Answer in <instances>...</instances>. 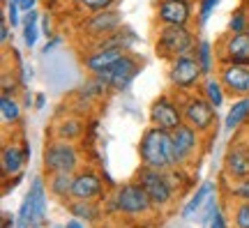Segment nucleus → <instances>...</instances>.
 I'll use <instances>...</instances> for the list:
<instances>
[{"instance_id": "nucleus-43", "label": "nucleus", "mask_w": 249, "mask_h": 228, "mask_svg": "<svg viewBox=\"0 0 249 228\" xmlns=\"http://www.w3.org/2000/svg\"><path fill=\"white\" fill-rule=\"evenodd\" d=\"M55 44H58V39H51V42H46V46H44V53H49V51H51V49H53Z\"/></svg>"}, {"instance_id": "nucleus-25", "label": "nucleus", "mask_w": 249, "mask_h": 228, "mask_svg": "<svg viewBox=\"0 0 249 228\" xmlns=\"http://www.w3.org/2000/svg\"><path fill=\"white\" fill-rule=\"evenodd\" d=\"M203 97L214 106V108H219L224 104V86L222 81H214L213 76L203 83Z\"/></svg>"}, {"instance_id": "nucleus-28", "label": "nucleus", "mask_w": 249, "mask_h": 228, "mask_svg": "<svg viewBox=\"0 0 249 228\" xmlns=\"http://www.w3.org/2000/svg\"><path fill=\"white\" fill-rule=\"evenodd\" d=\"M81 120L79 118H65V120H60L58 123V129H55V134L60 136V139L65 140H71L76 139V136H81Z\"/></svg>"}, {"instance_id": "nucleus-7", "label": "nucleus", "mask_w": 249, "mask_h": 228, "mask_svg": "<svg viewBox=\"0 0 249 228\" xmlns=\"http://www.w3.org/2000/svg\"><path fill=\"white\" fill-rule=\"evenodd\" d=\"M201 62L196 55H180V58H173L169 67V81L173 88L178 90H192L201 81Z\"/></svg>"}, {"instance_id": "nucleus-27", "label": "nucleus", "mask_w": 249, "mask_h": 228, "mask_svg": "<svg viewBox=\"0 0 249 228\" xmlns=\"http://www.w3.org/2000/svg\"><path fill=\"white\" fill-rule=\"evenodd\" d=\"M196 58L201 62V70H203L205 76L213 74V44L208 39H201L198 46H196Z\"/></svg>"}, {"instance_id": "nucleus-17", "label": "nucleus", "mask_w": 249, "mask_h": 228, "mask_svg": "<svg viewBox=\"0 0 249 228\" xmlns=\"http://www.w3.org/2000/svg\"><path fill=\"white\" fill-rule=\"evenodd\" d=\"M124 53H127V49H123V46H97L92 53H88L86 67H88L92 74H99L102 70L111 67L116 60H120Z\"/></svg>"}, {"instance_id": "nucleus-22", "label": "nucleus", "mask_w": 249, "mask_h": 228, "mask_svg": "<svg viewBox=\"0 0 249 228\" xmlns=\"http://www.w3.org/2000/svg\"><path fill=\"white\" fill-rule=\"evenodd\" d=\"M71 187H74V175L71 173H53L51 180H49V192L58 196V198L71 196Z\"/></svg>"}, {"instance_id": "nucleus-24", "label": "nucleus", "mask_w": 249, "mask_h": 228, "mask_svg": "<svg viewBox=\"0 0 249 228\" xmlns=\"http://www.w3.org/2000/svg\"><path fill=\"white\" fill-rule=\"evenodd\" d=\"M37 21H39V14L35 9L33 12H26V18H23V44L28 49H33L37 44V37H39V30H37Z\"/></svg>"}, {"instance_id": "nucleus-35", "label": "nucleus", "mask_w": 249, "mask_h": 228, "mask_svg": "<svg viewBox=\"0 0 249 228\" xmlns=\"http://www.w3.org/2000/svg\"><path fill=\"white\" fill-rule=\"evenodd\" d=\"M18 2L17 0H7V21L12 28H17L18 23H21V18H18Z\"/></svg>"}, {"instance_id": "nucleus-3", "label": "nucleus", "mask_w": 249, "mask_h": 228, "mask_svg": "<svg viewBox=\"0 0 249 228\" xmlns=\"http://www.w3.org/2000/svg\"><path fill=\"white\" fill-rule=\"evenodd\" d=\"M44 168L51 173H74L79 168V152L71 140H51L44 148Z\"/></svg>"}, {"instance_id": "nucleus-19", "label": "nucleus", "mask_w": 249, "mask_h": 228, "mask_svg": "<svg viewBox=\"0 0 249 228\" xmlns=\"http://www.w3.org/2000/svg\"><path fill=\"white\" fill-rule=\"evenodd\" d=\"M28 155H30V150H21L18 145H7V148L2 150V173L5 175H18V171L23 168L26 164Z\"/></svg>"}, {"instance_id": "nucleus-12", "label": "nucleus", "mask_w": 249, "mask_h": 228, "mask_svg": "<svg viewBox=\"0 0 249 228\" xmlns=\"http://www.w3.org/2000/svg\"><path fill=\"white\" fill-rule=\"evenodd\" d=\"M157 18L161 21V26H187L192 18L189 0H160Z\"/></svg>"}, {"instance_id": "nucleus-33", "label": "nucleus", "mask_w": 249, "mask_h": 228, "mask_svg": "<svg viewBox=\"0 0 249 228\" xmlns=\"http://www.w3.org/2000/svg\"><path fill=\"white\" fill-rule=\"evenodd\" d=\"M231 193L238 196L242 201H249V175L247 177H240V182H235L231 187Z\"/></svg>"}, {"instance_id": "nucleus-40", "label": "nucleus", "mask_w": 249, "mask_h": 228, "mask_svg": "<svg viewBox=\"0 0 249 228\" xmlns=\"http://www.w3.org/2000/svg\"><path fill=\"white\" fill-rule=\"evenodd\" d=\"M42 33H44V37L51 35V21H49V14H46L44 21H42Z\"/></svg>"}, {"instance_id": "nucleus-15", "label": "nucleus", "mask_w": 249, "mask_h": 228, "mask_svg": "<svg viewBox=\"0 0 249 228\" xmlns=\"http://www.w3.org/2000/svg\"><path fill=\"white\" fill-rule=\"evenodd\" d=\"M224 168L226 173L233 177H247L249 175V143L245 140H235L231 143V148L226 150L224 157Z\"/></svg>"}, {"instance_id": "nucleus-23", "label": "nucleus", "mask_w": 249, "mask_h": 228, "mask_svg": "<svg viewBox=\"0 0 249 228\" xmlns=\"http://www.w3.org/2000/svg\"><path fill=\"white\" fill-rule=\"evenodd\" d=\"M70 212L76 219H86V221H97L99 219V208L92 201H76L70 205Z\"/></svg>"}, {"instance_id": "nucleus-14", "label": "nucleus", "mask_w": 249, "mask_h": 228, "mask_svg": "<svg viewBox=\"0 0 249 228\" xmlns=\"http://www.w3.org/2000/svg\"><path fill=\"white\" fill-rule=\"evenodd\" d=\"M222 62H235L249 67V30L245 33H231L224 39Z\"/></svg>"}, {"instance_id": "nucleus-32", "label": "nucleus", "mask_w": 249, "mask_h": 228, "mask_svg": "<svg viewBox=\"0 0 249 228\" xmlns=\"http://www.w3.org/2000/svg\"><path fill=\"white\" fill-rule=\"evenodd\" d=\"M235 228H249V201L238 205V210H235Z\"/></svg>"}, {"instance_id": "nucleus-37", "label": "nucleus", "mask_w": 249, "mask_h": 228, "mask_svg": "<svg viewBox=\"0 0 249 228\" xmlns=\"http://www.w3.org/2000/svg\"><path fill=\"white\" fill-rule=\"evenodd\" d=\"M7 39H9V21L2 18V23H0V42L7 44Z\"/></svg>"}, {"instance_id": "nucleus-2", "label": "nucleus", "mask_w": 249, "mask_h": 228, "mask_svg": "<svg viewBox=\"0 0 249 228\" xmlns=\"http://www.w3.org/2000/svg\"><path fill=\"white\" fill-rule=\"evenodd\" d=\"M194 35L187 26H161L157 33V53L164 58H180V55H192L194 51Z\"/></svg>"}, {"instance_id": "nucleus-34", "label": "nucleus", "mask_w": 249, "mask_h": 228, "mask_svg": "<svg viewBox=\"0 0 249 228\" xmlns=\"http://www.w3.org/2000/svg\"><path fill=\"white\" fill-rule=\"evenodd\" d=\"M217 5H219V0H201V12H198V21H201V26L210 18V14H213V9L217 7Z\"/></svg>"}, {"instance_id": "nucleus-6", "label": "nucleus", "mask_w": 249, "mask_h": 228, "mask_svg": "<svg viewBox=\"0 0 249 228\" xmlns=\"http://www.w3.org/2000/svg\"><path fill=\"white\" fill-rule=\"evenodd\" d=\"M116 205H118V212L129 214V217L145 214L150 208H155L150 201V196H148V192H145L139 182L123 184V187L116 192Z\"/></svg>"}, {"instance_id": "nucleus-41", "label": "nucleus", "mask_w": 249, "mask_h": 228, "mask_svg": "<svg viewBox=\"0 0 249 228\" xmlns=\"http://www.w3.org/2000/svg\"><path fill=\"white\" fill-rule=\"evenodd\" d=\"M44 104H46V97L44 95H37L35 97V108H44Z\"/></svg>"}, {"instance_id": "nucleus-36", "label": "nucleus", "mask_w": 249, "mask_h": 228, "mask_svg": "<svg viewBox=\"0 0 249 228\" xmlns=\"http://www.w3.org/2000/svg\"><path fill=\"white\" fill-rule=\"evenodd\" d=\"M210 228H226V219H224V214L219 210L214 212V217L210 219Z\"/></svg>"}, {"instance_id": "nucleus-5", "label": "nucleus", "mask_w": 249, "mask_h": 228, "mask_svg": "<svg viewBox=\"0 0 249 228\" xmlns=\"http://www.w3.org/2000/svg\"><path fill=\"white\" fill-rule=\"evenodd\" d=\"M141 71V65L139 60L129 55V53H124L120 60H116L111 67L107 70H102L99 74H95L99 81H104L108 86V90H124L134 79H136V74Z\"/></svg>"}, {"instance_id": "nucleus-20", "label": "nucleus", "mask_w": 249, "mask_h": 228, "mask_svg": "<svg viewBox=\"0 0 249 228\" xmlns=\"http://www.w3.org/2000/svg\"><path fill=\"white\" fill-rule=\"evenodd\" d=\"M30 193H33V228H39L44 224V217H46V189L42 177L33 180Z\"/></svg>"}, {"instance_id": "nucleus-30", "label": "nucleus", "mask_w": 249, "mask_h": 228, "mask_svg": "<svg viewBox=\"0 0 249 228\" xmlns=\"http://www.w3.org/2000/svg\"><path fill=\"white\" fill-rule=\"evenodd\" d=\"M118 0H81V9L88 12H102V9H111Z\"/></svg>"}, {"instance_id": "nucleus-39", "label": "nucleus", "mask_w": 249, "mask_h": 228, "mask_svg": "<svg viewBox=\"0 0 249 228\" xmlns=\"http://www.w3.org/2000/svg\"><path fill=\"white\" fill-rule=\"evenodd\" d=\"M2 228H17V217L5 214V217H2Z\"/></svg>"}, {"instance_id": "nucleus-38", "label": "nucleus", "mask_w": 249, "mask_h": 228, "mask_svg": "<svg viewBox=\"0 0 249 228\" xmlns=\"http://www.w3.org/2000/svg\"><path fill=\"white\" fill-rule=\"evenodd\" d=\"M17 2H18V7L23 9V12H33L35 5H37V0H17Z\"/></svg>"}, {"instance_id": "nucleus-9", "label": "nucleus", "mask_w": 249, "mask_h": 228, "mask_svg": "<svg viewBox=\"0 0 249 228\" xmlns=\"http://www.w3.org/2000/svg\"><path fill=\"white\" fill-rule=\"evenodd\" d=\"M182 106L176 104L169 97H160L155 99L150 106V123L152 127H160L164 132H173L176 127L182 124Z\"/></svg>"}, {"instance_id": "nucleus-29", "label": "nucleus", "mask_w": 249, "mask_h": 228, "mask_svg": "<svg viewBox=\"0 0 249 228\" xmlns=\"http://www.w3.org/2000/svg\"><path fill=\"white\" fill-rule=\"evenodd\" d=\"M229 28H231V33H245V30H249V17H247V12H245V7H238L231 14Z\"/></svg>"}, {"instance_id": "nucleus-8", "label": "nucleus", "mask_w": 249, "mask_h": 228, "mask_svg": "<svg viewBox=\"0 0 249 228\" xmlns=\"http://www.w3.org/2000/svg\"><path fill=\"white\" fill-rule=\"evenodd\" d=\"M182 115L187 124H192L196 132H208L217 120V108H214L205 97H187L182 102Z\"/></svg>"}, {"instance_id": "nucleus-4", "label": "nucleus", "mask_w": 249, "mask_h": 228, "mask_svg": "<svg viewBox=\"0 0 249 228\" xmlns=\"http://www.w3.org/2000/svg\"><path fill=\"white\" fill-rule=\"evenodd\" d=\"M136 182L148 192V196H150V201L155 208H164V205H169L171 198H173V187H171V182H169L166 171H155V168L143 166L141 171H139V175H136Z\"/></svg>"}, {"instance_id": "nucleus-44", "label": "nucleus", "mask_w": 249, "mask_h": 228, "mask_svg": "<svg viewBox=\"0 0 249 228\" xmlns=\"http://www.w3.org/2000/svg\"><path fill=\"white\" fill-rule=\"evenodd\" d=\"M70 2H74V5H81V0H70Z\"/></svg>"}, {"instance_id": "nucleus-1", "label": "nucleus", "mask_w": 249, "mask_h": 228, "mask_svg": "<svg viewBox=\"0 0 249 228\" xmlns=\"http://www.w3.org/2000/svg\"><path fill=\"white\" fill-rule=\"evenodd\" d=\"M139 155H141L143 166L155 168V171H171L178 166L176 150L171 132H164L160 127H148L139 143Z\"/></svg>"}, {"instance_id": "nucleus-11", "label": "nucleus", "mask_w": 249, "mask_h": 228, "mask_svg": "<svg viewBox=\"0 0 249 228\" xmlns=\"http://www.w3.org/2000/svg\"><path fill=\"white\" fill-rule=\"evenodd\" d=\"M123 23V18L118 12L113 9H102V12H92L86 23H83V30L88 33L90 37H108L111 33H118V28Z\"/></svg>"}, {"instance_id": "nucleus-42", "label": "nucleus", "mask_w": 249, "mask_h": 228, "mask_svg": "<svg viewBox=\"0 0 249 228\" xmlns=\"http://www.w3.org/2000/svg\"><path fill=\"white\" fill-rule=\"evenodd\" d=\"M65 228H83V226H81V221L74 217V219H70L67 224H65Z\"/></svg>"}, {"instance_id": "nucleus-18", "label": "nucleus", "mask_w": 249, "mask_h": 228, "mask_svg": "<svg viewBox=\"0 0 249 228\" xmlns=\"http://www.w3.org/2000/svg\"><path fill=\"white\" fill-rule=\"evenodd\" d=\"M249 118V97H238L231 104L229 113L224 118V129L226 132H238Z\"/></svg>"}, {"instance_id": "nucleus-26", "label": "nucleus", "mask_w": 249, "mask_h": 228, "mask_svg": "<svg viewBox=\"0 0 249 228\" xmlns=\"http://www.w3.org/2000/svg\"><path fill=\"white\" fill-rule=\"evenodd\" d=\"M0 113H2L5 123H17L18 118H21V104H18L14 97L2 95V99H0Z\"/></svg>"}, {"instance_id": "nucleus-16", "label": "nucleus", "mask_w": 249, "mask_h": 228, "mask_svg": "<svg viewBox=\"0 0 249 228\" xmlns=\"http://www.w3.org/2000/svg\"><path fill=\"white\" fill-rule=\"evenodd\" d=\"M102 177L95 173V171H81L74 175V187H71V196L79 198V201H92L102 196Z\"/></svg>"}, {"instance_id": "nucleus-31", "label": "nucleus", "mask_w": 249, "mask_h": 228, "mask_svg": "<svg viewBox=\"0 0 249 228\" xmlns=\"http://www.w3.org/2000/svg\"><path fill=\"white\" fill-rule=\"evenodd\" d=\"M201 210H203V212H201V221H203V224H205V221H210V219L214 217V212L219 210V208H217V198H214V192L210 193L208 198H205V203L201 205Z\"/></svg>"}, {"instance_id": "nucleus-13", "label": "nucleus", "mask_w": 249, "mask_h": 228, "mask_svg": "<svg viewBox=\"0 0 249 228\" xmlns=\"http://www.w3.org/2000/svg\"><path fill=\"white\" fill-rule=\"evenodd\" d=\"M171 140H173V150H176V159L178 164H185L198 148V132L192 124H180L171 132Z\"/></svg>"}, {"instance_id": "nucleus-21", "label": "nucleus", "mask_w": 249, "mask_h": 228, "mask_svg": "<svg viewBox=\"0 0 249 228\" xmlns=\"http://www.w3.org/2000/svg\"><path fill=\"white\" fill-rule=\"evenodd\" d=\"M213 192H214V182H203V184H201V187L196 189V193L192 196V201L182 208V219H192L196 212L201 210V205H203L205 198H208Z\"/></svg>"}, {"instance_id": "nucleus-10", "label": "nucleus", "mask_w": 249, "mask_h": 228, "mask_svg": "<svg viewBox=\"0 0 249 228\" xmlns=\"http://www.w3.org/2000/svg\"><path fill=\"white\" fill-rule=\"evenodd\" d=\"M219 81L224 90H229L235 97H249V67L247 65H235V62H224L219 70Z\"/></svg>"}]
</instances>
